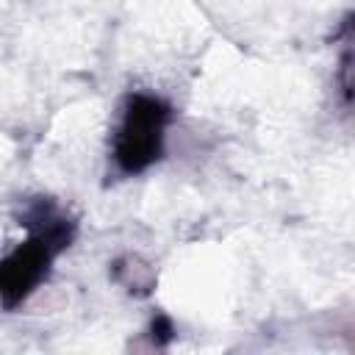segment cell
Returning a JSON list of instances; mask_svg holds the SVG:
<instances>
[{
  "instance_id": "cell-1",
  "label": "cell",
  "mask_w": 355,
  "mask_h": 355,
  "mask_svg": "<svg viewBox=\"0 0 355 355\" xmlns=\"http://www.w3.org/2000/svg\"><path fill=\"white\" fill-rule=\"evenodd\" d=\"M19 225L28 236L6 252L0 266V300L6 311L22 305L50 277L55 258L69 250L78 233V222L53 197L22 200Z\"/></svg>"
},
{
  "instance_id": "cell-2",
  "label": "cell",
  "mask_w": 355,
  "mask_h": 355,
  "mask_svg": "<svg viewBox=\"0 0 355 355\" xmlns=\"http://www.w3.org/2000/svg\"><path fill=\"white\" fill-rule=\"evenodd\" d=\"M175 108L153 92H128L108 139V164L116 178H139L164 158Z\"/></svg>"
},
{
  "instance_id": "cell-3",
  "label": "cell",
  "mask_w": 355,
  "mask_h": 355,
  "mask_svg": "<svg viewBox=\"0 0 355 355\" xmlns=\"http://www.w3.org/2000/svg\"><path fill=\"white\" fill-rule=\"evenodd\" d=\"M330 42L336 47L333 86H336L338 105L344 111H355V11H347L338 19Z\"/></svg>"
},
{
  "instance_id": "cell-4",
  "label": "cell",
  "mask_w": 355,
  "mask_h": 355,
  "mask_svg": "<svg viewBox=\"0 0 355 355\" xmlns=\"http://www.w3.org/2000/svg\"><path fill=\"white\" fill-rule=\"evenodd\" d=\"M111 280L119 283L125 291H130L136 297H147L155 288V272L147 263H141L139 258H133V255L116 258L111 263Z\"/></svg>"
},
{
  "instance_id": "cell-5",
  "label": "cell",
  "mask_w": 355,
  "mask_h": 355,
  "mask_svg": "<svg viewBox=\"0 0 355 355\" xmlns=\"http://www.w3.org/2000/svg\"><path fill=\"white\" fill-rule=\"evenodd\" d=\"M172 338H175V322L166 313H155L153 322H150V341H153V347L164 349V347H169Z\"/></svg>"
}]
</instances>
